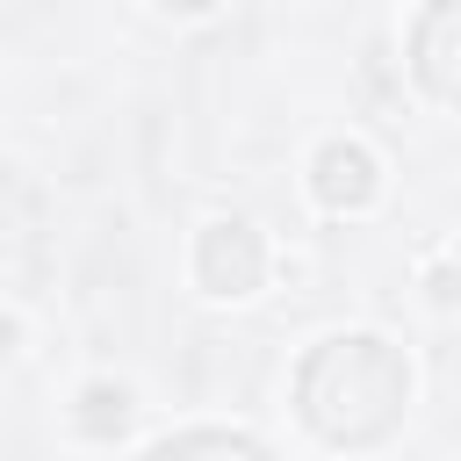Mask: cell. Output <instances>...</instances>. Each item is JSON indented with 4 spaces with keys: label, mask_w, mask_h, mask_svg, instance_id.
<instances>
[{
    "label": "cell",
    "mask_w": 461,
    "mask_h": 461,
    "mask_svg": "<svg viewBox=\"0 0 461 461\" xmlns=\"http://www.w3.org/2000/svg\"><path fill=\"white\" fill-rule=\"evenodd\" d=\"M411 360L382 331H331L295 367V418L324 447H382L403 425Z\"/></svg>",
    "instance_id": "6da1fadb"
},
{
    "label": "cell",
    "mask_w": 461,
    "mask_h": 461,
    "mask_svg": "<svg viewBox=\"0 0 461 461\" xmlns=\"http://www.w3.org/2000/svg\"><path fill=\"white\" fill-rule=\"evenodd\" d=\"M194 288L216 295V303H238L267 281V238L245 223V216H209L194 230Z\"/></svg>",
    "instance_id": "7a4b0ae2"
},
{
    "label": "cell",
    "mask_w": 461,
    "mask_h": 461,
    "mask_svg": "<svg viewBox=\"0 0 461 461\" xmlns=\"http://www.w3.org/2000/svg\"><path fill=\"white\" fill-rule=\"evenodd\" d=\"M375 194H382V158L360 137H324L310 151V202L324 216H360L375 209Z\"/></svg>",
    "instance_id": "3957f363"
},
{
    "label": "cell",
    "mask_w": 461,
    "mask_h": 461,
    "mask_svg": "<svg viewBox=\"0 0 461 461\" xmlns=\"http://www.w3.org/2000/svg\"><path fill=\"white\" fill-rule=\"evenodd\" d=\"M411 72H418L425 94L461 101V0H439V7L411 14Z\"/></svg>",
    "instance_id": "277c9868"
},
{
    "label": "cell",
    "mask_w": 461,
    "mask_h": 461,
    "mask_svg": "<svg viewBox=\"0 0 461 461\" xmlns=\"http://www.w3.org/2000/svg\"><path fill=\"white\" fill-rule=\"evenodd\" d=\"M144 461H274L259 439H245V432H216V425H194V432H173V439H158Z\"/></svg>",
    "instance_id": "5b68a950"
},
{
    "label": "cell",
    "mask_w": 461,
    "mask_h": 461,
    "mask_svg": "<svg viewBox=\"0 0 461 461\" xmlns=\"http://www.w3.org/2000/svg\"><path fill=\"white\" fill-rule=\"evenodd\" d=\"M130 382H108V375H94L86 389H79V403H72V425L86 432V439H115L122 425H130Z\"/></svg>",
    "instance_id": "8992f818"
},
{
    "label": "cell",
    "mask_w": 461,
    "mask_h": 461,
    "mask_svg": "<svg viewBox=\"0 0 461 461\" xmlns=\"http://www.w3.org/2000/svg\"><path fill=\"white\" fill-rule=\"evenodd\" d=\"M461 295V274L454 267H432V303H454Z\"/></svg>",
    "instance_id": "52a82bcc"
}]
</instances>
